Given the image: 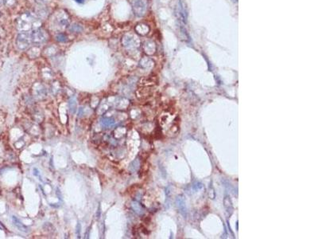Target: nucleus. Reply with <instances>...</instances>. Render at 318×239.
I'll use <instances>...</instances> for the list:
<instances>
[{
  "mask_svg": "<svg viewBox=\"0 0 318 239\" xmlns=\"http://www.w3.org/2000/svg\"><path fill=\"white\" fill-rule=\"evenodd\" d=\"M30 42H31V37L28 31L21 32L18 33L16 38V45L20 50H25L27 49Z\"/></svg>",
  "mask_w": 318,
  "mask_h": 239,
  "instance_id": "nucleus-2",
  "label": "nucleus"
},
{
  "mask_svg": "<svg viewBox=\"0 0 318 239\" xmlns=\"http://www.w3.org/2000/svg\"><path fill=\"white\" fill-rule=\"evenodd\" d=\"M57 21H58L59 25H60V26H62V27H64V26H66V25H68V17H67L64 14H60Z\"/></svg>",
  "mask_w": 318,
  "mask_h": 239,
  "instance_id": "nucleus-7",
  "label": "nucleus"
},
{
  "mask_svg": "<svg viewBox=\"0 0 318 239\" xmlns=\"http://www.w3.org/2000/svg\"><path fill=\"white\" fill-rule=\"evenodd\" d=\"M233 1H234V2H236V1H237V0H233Z\"/></svg>",
  "mask_w": 318,
  "mask_h": 239,
  "instance_id": "nucleus-16",
  "label": "nucleus"
},
{
  "mask_svg": "<svg viewBox=\"0 0 318 239\" xmlns=\"http://www.w3.org/2000/svg\"><path fill=\"white\" fill-rule=\"evenodd\" d=\"M132 8L135 15L141 17L146 13L147 2L145 0H134L132 2Z\"/></svg>",
  "mask_w": 318,
  "mask_h": 239,
  "instance_id": "nucleus-5",
  "label": "nucleus"
},
{
  "mask_svg": "<svg viewBox=\"0 0 318 239\" xmlns=\"http://www.w3.org/2000/svg\"><path fill=\"white\" fill-rule=\"evenodd\" d=\"M122 44L127 49H134L139 46V38L133 33H126L122 38Z\"/></svg>",
  "mask_w": 318,
  "mask_h": 239,
  "instance_id": "nucleus-3",
  "label": "nucleus"
},
{
  "mask_svg": "<svg viewBox=\"0 0 318 239\" xmlns=\"http://www.w3.org/2000/svg\"><path fill=\"white\" fill-rule=\"evenodd\" d=\"M76 232H77V235H78V237H80V224H77V228H76Z\"/></svg>",
  "mask_w": 318,
  "mask_h": 239,
  "instance_id": "nucleus-13",
  "label": "nucleus"
},
{
  "mask_svg": "<svg viewBox=\"0 0 318 239\" xmlns=\"http://www.w3.org/2000/svg\"><path fill=\"white\" fill-rule=\"evenodd\" d=\"M12 221L14 225H15L16 227L19 229L20 231L21 232H25V233H27L29 232V229H28L27 226H25L23 223H21V221L18 219V217H15V216H13L12 217Z\"/></svg>",
  "mask_w": 318,
  "mask_h": 239,
  "instance_id": "nucleus-6",
  "label": "nucleus"
},
{
  "mask_svg": "<svg viewBox=\"0 0 318 239\" xmlns=\"http://www.w3.org/2000/svg\"><path fill=\"white\" fill-rule=\"evenodd\" d=\"M0 15H1V14H0Z\"/></svg>",
  "mask_w": 318,
  "mask_h": 239,
  "instance_id": "nucleus-18",
  "label": "nucleus"
},
{
  "mask_svg": "<svg viewBox=\"0 0 318 239\" xmlns=\"http://www.w3.org/2000/svg\"><path fill=\"white\" fill-rule=\"evenodd\" d=\"M3 2L6 6H10L12 5H14V2H15V0H3Z\"/></svg>",
  "mask_w": 318,
  "mask_h": 239,
  "instance_id": "nucleus-12",
  "label": "nucleus"
},
{
  "mask_svg": "<svg viewBox=\"0 0 318 239\" xmlns=\"http://www.w3.org/2000/svg\"><path fill=\"white\" fill-rule=\"evenodd\" d=\"M35 1L37 2V3H40V4L45 3V2H47V0H35Z\"/></svg>",
  "mask_w": 318,
  "mask_h": 239,
  "instance_id": "nucleus-14",
  "label": "nucleus"
},
{
  "mask_svg": "<svg viewBox=\"0 0 318 239\" xmlns=\"http://www.w3.org/2000/svg\"><path fill=\"white\" fill-rule=\"evenodd\" d=\"M69 30L71 32H75V33H80V32L83 31V27L82 25H80V24L73 23L70 25Z\"/></svg>",
  "mask_w": 318,
  "mask_h": 239,
  "instance_id": "nucleus-9",
  "label": "nucleus"
},
{
  "mask_svg": "<svg viewBox=\"0 0 318 239\" xmlns=\"http://www.w3.org/2000/svg\"><path fill=\"white\" fill-rule=\"evenodd\" d=\"M56 38H57V41H60V42H64V41H66L67 39H68L67 36L65 35V34H64V33H59V34H57Z\"/></svg>",
  "mask_w": 318,
  "mask_h": 239,
  "instance_id": "nucleus-11",
  "label": "nucleus"
},
{
  "mask_svg": "<svg viewBox=\"0 0 318 239\" xmlns=\"http://www.w3.org/2000/svg\"><path fill=\"white\" fill-rule=\"evenodd\" d=\"M31 41L34 44L44 43L48 39L46 32L41 28H37L30 33Z\"/></svg>",
  "mask_w": 318,
  "mask_h": 239,
  "instance_id": "nucleus-4",
  "label": "nucleus"
},
{
  "mask_svg": "<svg viewBox=\"0 0 318 239\" xmlns=\"http://www.w3.org/2000/svg\"><path fill=\"white\" fill-rule=\"evenodd\" d=\"M100 123H101L103 127H111V126L115 124L114 120L111 119V118H104V119L101 120V122H100Z\"/></svg>",
  "mask_w": 318,
  "mask_h": 239,
  "instance_id": "nucleus-8",
  "label": "nucleus"
},
{
  "mask_svg": "<svg viewBox=\"0 0 318 239\" xmlns=\"http://www.w3.org/2000/svg\"><path fill=\"white\" fill-rule=\"evenodd\" d=\"M36 18L30 13H24L17 19L16 26L20 31H29L34 26Z\"/></svg>",
  "mask_w": 318,
  "mask_h": 239,
  "instance_id": "nucleus-1",
  "label": "nucleus"
},
{
  "mask_svg": "<svg viewBox=\"0 0 318 239\" xmlns=\"http://www.w3.org/2000/svg\"><path fill=\"white\" fill-rule=\"evenodd\" d=\"M68 108L72 113H75L76 111V102L74 98H71L68 101Z\"/></svg>",
  "mask_w": 318,
  "mask_h": 239,
  "instance_id": "nucleus-10",
  "label": "nucleus"
},
{
  "mask_svg": "<svg viewBox=\"0 0 318 239\" xmlns=\"http://www.w3.org/2000/svg\"><path fill=\"white\" fill-rule=\"evenodd\" d=\"M0 229H1V227H0Z\"/></svg>",
  "mask_w": 318,
  "mask_h": 239,
  "instance_id": "nucleus-17",
  "label": "nucleus"
},
{
  "mask_svg": "<svg viewBox=\"0 0 318 239\" xmlns=\"http://www.w3.org/2000/svg\"><path fill=\"white\" fill-rule=\"evenodd\" d=\"M74 1L76 2H77V3L83 4V3H84V1H85V0H74Z\"/></svg>",
  "mask_w": 318,
  "mask_h": 239,
  "instance_id": "nucleus-15",
  "label": "nucleus"
}]
</instances>
